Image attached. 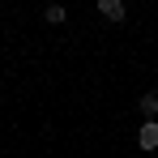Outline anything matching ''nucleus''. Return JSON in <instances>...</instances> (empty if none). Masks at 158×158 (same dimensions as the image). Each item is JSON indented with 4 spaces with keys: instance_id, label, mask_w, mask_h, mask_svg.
<instances>
[{
    "instance_id": "nucleus-1",
    "label": "nucleus",
    "mask_w": 158,
    "mask_h": 158,
    "mask_svg": "<svg viewBox=\"0 0 158 158\" xmlns=\"http://www.w3.org/2000/svg\"><path fill=\"white\" fill-rule=\"evenodd\" d=\"M137 145H141V150H158V120H145V124L137 128Z\"/></svg>"
},
{
    "instance_id": "nucleus-2",
    "label": "nucleus",
    "mask_w": 158,
    "mask_h": 158,
    "mask_svg": "<svg viewBox=\"0 0 158 158\" xmlns=\"http://www.w3.org/2000/svg\"><path fill=\"white\" fill-rule=\"evenodd\" d=\"M98 17H107V22H124L128 9H124V0H98Z\"/></svg>"
},
{
    "instance_id": "nucleus-3",
    "label": "nucleus",
    "mask_w": 158,
    "mask_h": 158,
    "mask_svg": "<svg viewBox=\"0 0 158 158\" xmlns=\"http://www.w3.org/2000/svg\"><path fill=\"white\" fill-rule=\"evenodd\" d=\"M137 111L145 115V120H158V94L150 90V94H141V103H137Z\"/></svg>"
},
{
    "instance_id": "nucleus-4",
    "label": "nucleus",
    "mask_w": 158,
    "mask_h": 158,
    "mask_svg": "<svg viewBox=\"0 0 158 158\" xmlns=\"http://www.w3.org/2000/svg\"><path fill=\"white\" fill-rule=\"evenodd\" d=\"M43 17H47L52 26H60V22L69 17V9H64V4H47V13H43Z\"/></svg>"
}]
</instances>
